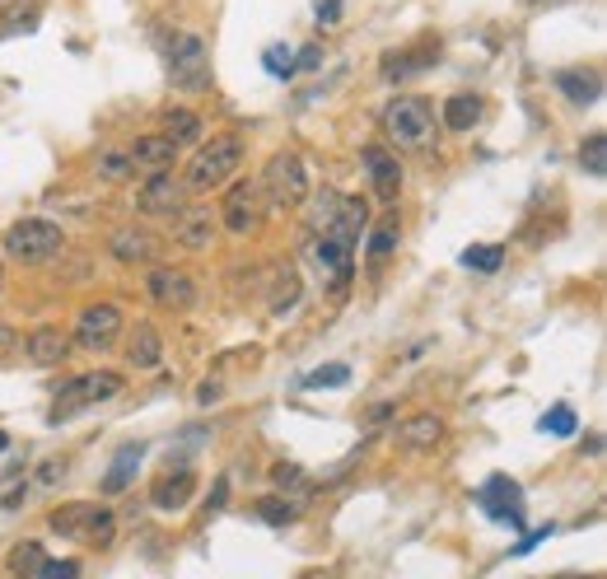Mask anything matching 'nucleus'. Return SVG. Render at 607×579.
Returning <instances> with one entry per match:
<instances>
[{
    "mask_svg": "<svg viewBox=\"0 0 607 579\" xmlns=\"http://www.w3.org/2000/svg\"><path fill=\"white\" fill-rule=\"evenodd\" d=\"M253 510H257V519H262V523H271V529H285V523L300 519V505L281 500V496H262V500L253 505Z\"/></svg>",
    "mask_w": 607,
    "mask_h": 579,
    "instance_id": "nucleus-28",
    "label": "nucleus"
},
{
    "mask_svg": "<svg viewBox=\"0 0 607 579\" xmlns=\"http://www.w3.org/2000/svg\"><path fill=\"white\" fill-rule=\"evenodd\" d=\"M397 243H402V224H397V216H384V220L374 224V234H370V248H364V253H370V262H374V267H384V262L397 253Z\"/></svg>",
    "mask_w": 607,
    "mask_h": 579,
    "instance_id": "nucleus-26",
    "label": "nucleus"
},
{
    "mask_svg": "<svg viewBox=\"0 0 607 579\" xmlns=\"http://www.w3.org/2000/svg\"><path fill=\"white\" fill-rule=\"evenodd\" d=\"M262 66L271 70V76H294V51H290V47H281V43H276V47H267V57H262Z\"/></svg>",
    "mask_w": 607,
    "mask_h": 579,
    "instance_id": "nucleus-36",
    "label": "nucleus"
},
{
    "mask_svg": "<svg viewBox=\"0 0 607 579\" xmlns=\"http://www.w3.org/2000/svg\"><path fill=\"white\" fill-rule=\"evenodd\" d=\"M178 140L173 136H164V131H150V136H141L131 146V164L136 169H145V173H160V169H173L178 164Z\"/></svg>",
    "mask_w": 607,
    "mask_h": 579,
    "instance_id": "nucleus-18",
    "label": "nucleus"
},
{
    "mask_svg": "<svg viewBox=\"0 0 607 579\" xmlns=\"http://www.w3.org/2000/svg\"><path fill=\"white\" fill-rule=\"evenodd\" d=\"M51 533L61 537H75V542H90V547H108V542L117 537V519L108 505H94V500H71L61 505V510L47 514Z\"/></svg>",
    "mask_w": 607,
    "mask_h": 579,
    "instance_id": "nucleus-3",
    "label": "nucleus"
},
{
    "mask_svg": "<svg viewBox=\"0 0 607 579\" xmlns=\"http://www.w3.org/2000/svg\"><path fill=\"white\" fill-rule=\"evenodd\" d=\"M24 350H28V360L33 364H61L66 356H71V332H61V327H33L28 332V341H24Z\"/></svg>",
    "mask_w": 607,
    "mask_h": 579,
    "instance_id": "nucleus-19",
    "label": "nucleus"
},
{
    "mask_svg": "<svg viewBox=\"0 0 607 579\" xmlns=\"http://www.w3.org/2000/svg\"><path fill=\"white\" fill-rule=\"evenodd\" d=\"M267 192H271V206H304L308 201V169L294 150L271 154L267 164Z\"/></svg>",
    "mask_w": 607,
    "mask_h": 579,
    "instance_id": "nucleus-7",
    "label": "nucleus"
},
{
    "mask_svg": "<svg viewBox=\"0 0 607 579\" xmlns=\"http://www.w3.org/2000/svg\"><path fill=\"white\" fill-rule=\"evenodd\" d=\"M238 169H243V140L238 136H211V146L197 150L183 187L187 192H215L224 183H234Z\"/></svg>",
    "mask_w": 607,
    "mask_h": 579,
    "instance_id": "nucleus-5",
    "label": "nucleus"
},
{
    "mask_svg": "<svg viewBox=\"0 0 607 579\" xmlns=\"http://www.w3.org/2000/svg\"><path fill=\"white\" fill-rule=\"evenodd\" d=\"M0 290H5V267H0Z\"/></svg>",
    "mask_w": 607,
    "mask_h": 579,
    "instance_id": "nucleus-46",
    "label": "nucleus"
},
{
    "mask_svg": "<svg viewBox=\"0 0 607 579\" xmlns=\"http://www.w3.org/2000/svg\"><path fill=\"white\" fill-rule=\"evenodd\" d=\"M127 360L136 364V370H160V360H164V341H160V332H154L150 323H136L131 341H127Z\"/></svg>",
    "mask_w": 607,
    "mask_h": 579,
    "instance_id": "nucleus-22",
    "label": "nucleus"
},
{
    "mask_svg": "<svg viewBox=\"0 0 607 579\" xmlns=\"http://www.w3.org/2000/svg\"><path fill=\"white\" fill-rule=\"evenodd\" d=\"M378 131H384V140L393 150H430L435 136H440L435 131V108L416 94L393 99L384 108V117H378Z\"/></svg>",
    "mask_w": 607,
    "mask_h": 579,
    "instance_id": "nucleus-1",
    "label": "nucleus"
},
{
    "mask_svg": "<svg viewBox=\"0 0 607 579\" xmlns=\"http://www.w3.org/2000/svg\"><path fill=\"white\" fill-rule=\"evenodd\" d=\"M308 257H314V267H318L327 280H332L337 294L351 286V257H355L351 243H341V239H332V234H314V243H308Z\"/></svg>",
    "mask_w": 607,
    "mask_h": 579,
    "instance_id": "nucleus-12",
    "label": "nucleus"
},
{
    "mask_svg": "<svg viewBox=\"0 0 607 579\" xmlns=\"http://www.w3.org/2000/svg\"><path fill=\"white\" fill-rule=\"evenodd\" d=\"M341 383H351V370L346 364H323V370L304 379V389H341Z\"/></svg>",
    "mask_w": 607,
    "mask_h": 579,
    "instance_id": "nucleus-33",
    "label": "nucleus"
},
{
    "mask_svg": "<svg viewBox=\"0 0 607 579\" xmlns=\"http://www.w3.org/2000/svg\"><path fill=\"white\" fill-rule=\"evenodd\" d=\"M38 575H43V579H71V575H80V560H47V556H43Z\"/></svg>",
    "mask_w": 607,
    "mask_h": 579,
    "instance_id": "nucleus-37",
    "label": "nucleus"
},
{
    "mask_svg": "<svg viewBox=\"0 0 607 579\" xmlns=\"http://www.w3.org/2000/svg\"><path fill=\"white\" fill-rule=\"evenodd\" d=\"M271 482L276 486H304V472H300V463H276L271 467Z\"/></svg>",
    "mask_w": 607,
    "mask_h": 579,
    "instance_id": "nucleus-38",
    "label": "nucleus"
},
{
    "mask_svg": "<svg viewBox=\"0 0 607 579\" xmlns=\"http://www.w3.org/2000/svg\"><path fill=\"white\" fill-rule=\"evenodd\" d=\"M197 402H201V407H211V402H220V383H215V379H206L201 389H197Z\"/></svg>",
    "mask_w": 607,
    "mask_h": 579,
    "instance_id": "nucleus-41",
    "label": "nucleus"
},
{
    "mask_svg": "<svg viewBox=\"0 0 607 579\" xmlns=\"http://www.w3.org/2000/svg\"><path fill=\"white\" fill-rule=\"evenodd\" d=\"M542 430H547V435H561V440H565V435L580 430V420H575V412H570V407H551V412L542 416Z\"/></svg>",
    "mask_w": 607,
    "mask_h": 579,
    "instance_id": "nucleus-35",
    "label": "nucleus"
},
{
    "mask_svg": "<svg viewBox=\"0 0 607 579\" xmlns=\"http://www.w3.org/2000/svg\"><path fill=\"white\" fill-rule=\"evenodd\" d=\"M318 24H341V0H318Z\"/></svg>",
    "mask_w": 607,
    "mask_h": 579,
    "instance_id": "nucleus-39",
    "label": "nucleus"
},
{
    "mask_svg": "<svg viewBox=\"0 0 607 579\" xmlns=\"http://www.w3.org/2000/svg\"><path fill=\"white\" fill-rule=\"evenodd\" d=\"M0 449H10V435L5 430H0Z\"/></svg>",
    "mask_w": 607,
    "mask_h": 579,
    "instance_id": "nucleus-45",
    "label": "nucleus"
},
{
    "mask_svg": "<svg viewBox=\"0 0 607 579\" xmlns=\"http://www.w3.org/2000/svg\"><path fill=\"white\" fill-rule=\"evenodd\" d=\"M262 216H267V206H262V187L257 183H234L230 197L220 206V224L234 239H248V234L262 230Z\"/></svg>",
    "mask_w": 607,
    "mask_h": 579,
    "instance_id": "nucleus-8",
    "label": "nucleus"
},
{
    "mask_svg": "<svg viewBox=\"0 0 607 579\" xmlns=\"http://www.w3.org/2000/svg\"><path fill=\"white\" fill-rule=\"evenodd\" d=\"M440 121H444L448 131H472L477 121H481V99L477 94H448Z\"/></svg>",
    "mask_w": 607,
    "mask_h": 579,
    "instance_id": "nucleus-24",
    "label": "nucleus"
},
{
    "mask_svg": "<svg viewBox=\"0 0 607 579\" xmlns=\"http://www.w3.org/2000/svg\"><path fill=\"white\" fill-rule=\"evenodd\" d=\"M224 496H230V482H220V486H215V505H211V510H224Z\"/></svg>",
    "mask_w": 607,
    "mask_h": 579,
    "instance_id": "nucleus-44",
    "label": "nucleus"
},
{
    "mask_svg": "<svg viewBox=\"0 0 607 579\" xmlns=\"http://www.w3.org/2000/svg\"><path fill=\"white\" fill-rule=\"evenodd\" d=\"M440 61V43H421V47H407V51H388L384 57V76L388 80H411L421 76V70H430Z\"/></svg>",
    "mask_w": 607,
    "mask_h": 579,
    "instance_id": "nucleus-21",
    "label": "nucleus"
},
{
    "mask_svg": "<svg viewBox=\"0 0 607 579\" xmlns=\"http://www.w3.org/2000/svg\"><path fill=\"white\" fill-rule=\"evenodd\" d=\"M145 294L160 309H168V313H183V309H192V300H197V286H192V276H187L183 267H154L150 276H145Z\"/></svg>",
    "mask_w": 607,
    "mask_h": 579,
    "instance_id": "nucleus-10",
    "label": "nucleus"
},
{
    "mask_svg": "<svg viewBox=\"0 0 607 579\" xmlns=\"http://www.w3.org/2000/svg\"><path fill=\"white\" fill-rule=\"evenodd\" d=\"M168 80L178 90H201L211 80V47L197 33H173L168 38Z\"/></svg>",
    "mask_w": 607,
    "mask_h": 579,
    "instance_id": "nucleus-6",
    "label": "nucleus"
},
{
    "mask_svg": "<svg viewBox=\"0 0 607 579\" xmlns=\"http://www.w3.org/2000/svg\"><path fill=\"white\" fill-rule=\"evenodd\" d=\"M117 393H127V379H121L117 370H90V374L71 379L66 389H57V402H51L47 420H51V426H61V420L90 412V407H98V402H113Z\"/></svg>",
    "mask_w": 607,
    "mask_h": 579,
    "instance_id": "nucleus-2",
    "label": "nucleus"
},
{
    "mask_svg": "<svg viewBox=\"0 0 607 579\" xmlns=\"http://www.w3.org/2000/svg\"><path fill=\"white\" fill-rule=\"evenodd\" d=\"M38 566H43V542H14L5 556L10 575H38Z\"/></svg>",
    "mask_w": 607,
    "mask_h": 579,
    "instance_id": "nucleus-29",
    "label": "nucleus"
},
{
    "mask_svg": "<svg viewBox=\"0 0 607 579\" xmlns=\"http://www.w3.org/2000/svg\"><path fill=\"white\" fill-rule=\"evenodd\" d=\"M580 164L594 173V178H603V173H607V136H603V131H594V136H588L584 146H580Z\"/></svg>",
    "mask_w": 607,
    "mask_h": 579,
    "instance_id": "nucleus-31",
    "label": "nucleus"
},
{
    "mask_svg": "<svg viewBox=\"0 0 607 579\" xmlns=\"http://www.w3.org/2000/svg\"><path fill=\"white\" fill-rule=\"evenodd\" d=\"M0 248H5L10 262H24V267H43V262H51V257L66 248V234H61V224L28 216V220H20V224H10L5 239H0Z\"/></svg>",
    "mask_w": 607,
    "mask_h": 579,
    "instance_id": "nucleus-4",
    "label": "nucleus"
},
{
    "mask_svg": "<svg viewBox=\"0 0 607 579\" xmlns=\"http://www.w3.org/2000/svg\"><path fill=\"white\" fill-rule=\"evenodd\" d=\"M164 136H173L178 146H197V140H201V117L192 108H168L164 113Z\"/></svg>",
    "mask_w": 607,
    "mask_h": 579,
    "instance_id": "nucleus-27",
    "label": "nucleus"
},
{
    "mask_svg": "<svg viewBox=\"0 0 607 579\" xmlns=\"http://www.w3.org/2000/svg\"><path fill=\"white\" fill-rule=\"evenodd\" d=\"M323 66V47H304L300 61H294V70H318Z\"/></svg>",
    "mask_w": 607,
    "mask_h": 579,
    "instance_id": "nucleus-40",
    "label": "nucleus"
},
{
    "mask_svg": "<svg viewBox=\"0 0 607 579\" xmlns=\"http://www.w3.org/2000/svg\"><path fill=\"white\" fill-rule=\"evenodd\" d=\"M551 84H557L570 103H598V94H603V80L594 70H557Z\"/></svg>",
    "mask_w": 607,
    "mask_h": 579,
    "instance_id": "nucleus-23",
    "label": "nucleus"
},
{
    "mask_svg": "<svg viewBox=\"0 0 607 579\" xmlns=\"http://www.w3.org/2000/svg\"><path fill=\"white\" fill-rule=\"evenodd\" d=\"M66 477V463H47V472H43V482H61Z\"/></svg>",
    "mask_w": 607,
    "mask_h": 579,
    "instance_id": "nucleus-43",
    "label": "nucleus"
},
{
    "mask_svg": "<svg viewBox=\"0 0 607 579\" xmlns=\"http://www.w3.org/2000/svg\"><path fill=\"white\" fill-rule=\"evenodd\" d=\"M500 262H505V248H500V243H481V248H467L463 253V267L467 271H500Z\"/></svg>",
    "mask_w": 607,
    "mask_h": 579,
    "instance_id": "nucleus-30",
    "label": "nucleus"
},
{
    "mask_svg": "<svg viewBox=\"0 0 607 579\" xmlns=\"http://www.w3.org/2000/svg\"><path fill=\"white\" fill-rule=\"evenodd\" d=\"M141 459H145V449H141V444H127V449H121L117 459H113V472L98 482V486H103V496H117V490H127L131 477H136V467H141Z\"/></svg>",
    "mask_w": 607,
    "mask_h": 579,
    "instance_id": "nucleus-25",
    "label": "nucleus"
},
{
    "mask_svg": "<svg viewBox=\"0 0 607 579\" xmlns=\"http://www.w3.org/2000/svg\"><path fill=\"white\" fill-rule=\"evenodd\" d=\"M14 350H20V337H14L10 327H0V360H5V356H14Z\"/></svg>",
    "mask_w": 607,
    "mask_h": 579,
    "instance_id": "nucleus-42",
    "label": "nucleus"
},
{
    "mask_svg": "<svg viewBox=\"0 0 607 579\" xmlns=\"http://www.w3.org/2000/svg\"><path fill=\"white\" fill-rule=\"evenodd\" d=\"M168 220H173V239H178L183 248L201 253V248H211V243H215L220 220H215L211 206H178Z\"/></svg>",
    "mask_w": 607,
    "mask_h": 579,
    "instance_id": "nucleus-11",
    "label": "nucleus"
},
{
    "mask_svg": "<svg viewBox=\"0 0 607 579\" xmlns=\"http://www.w3.org/2000/svg\"><path fill=\"white\" fill-rule=\"evenodd\" d=\"M192 490H197V472L178 467V472H168V477H160L150 486V505H154V510H164V514H178L183 505L192 500Z\"/></svg>",
    "mask_w": 607,
    "mask_h": 579,
    "instance_id": "nucleus-17",
    "label": "nucleus"
},
{
    "mask_svg": "<svg viewBox=\"0 0 607 579\" xmlns=\"http://www.w3.org/2000/svg\"><path fill=\"white\" fill-rule=\"evenodd\" d=\"M360 164L370 169V183H374V197L378 201H397V192H402V164H397V154L388 146H364L360 150Z\"/></svg>",
    "mask_w": 607,
    "mask_h": 579,
    "instance_id": "nucleus-13",
    "label": "nucleus"
},
{
    "mask_svg": "<svg viewBox=\"0 0 607 579\" xmlns=\"http://www.w3.org/2000/svg\"><path fill=\"white\" fill-rule=\"evenodd\" d=\"M117 332H121V309L117 304H90L75 319V337H71V346H80V350H108L113 341H117Z\"/></svg>",
    "mask_w": 607,
    "mask_h": 579,
    "instance_id": "nucleus-9",
    "label": "nucleus"
},
{
    "mask_svg": "<svg viewBox=\"0 0 607 579\" xmlns=\"http://www.w3.org/2000/svg\"><path fill=\"white\" fill-rule=\"evenodd\" d=\"M393 440L407 453H435L444 444V420L435 412H416L402 420V426H393Z\"/></svg>",
    "mask_w": 607,
    "mask_h": 579,
    "instance_id": "nucleus-15",
    "label": "nucleus"
},
{
    "mask_svg": "<svg viewBox=\"0 0 607 579\" xmlns=\"http://www.w3.org/2000/svg\"><path fill=\"white\" fill-rule=\"evenodd\" d=\"M183 183L173 178L168 169H160V173H150L145 178V187H141V197H136V210L141 216H173V210L183 206Z\"/></svg>",
    "mask_w": 607,
    "mask_h": 579,
    "instance_id": "nucleus-16",
    "label": "nucleus"
},
{
    "mask_svg": "<svg viewBox=\"0 0 607 579\" xmlns=\"http://www.w3.org/2000/svg\"><path fill=\"white\" fill-rule=\"evenodd\" d=\"M131 154H98V178H108V183H121V178H131Z\"/></svg>",
    "mask_w": 607,
    "mask_h": 579,
    "instance_id": "nucleus-34",
    "label": "nucleus"
},
{
    "mask_svg": "<svg viewBox=\"0 0 607 579\" xmlns=\"http://www.w3.org/2000/svg\"><path fill=\"white\" fill-rule=\"evenodd\" d=\"M108 253L117 262H127V267H145V262H154V253H160V239L145 230H113Z\"/></svg>",
    "mask_w": 607,
    "mask_h": 579,
    "instance_id": "nucleus-20",
    "label": "nucleus"
},
{
    "mask_svg": "<svg viewBox=\"0 0 607 579\" xmlns=\"http://www.w3.org/2000/svg\"><path fill=\"white\" fill-rule=\"evenodd\" d=\"M294 304H300V276L285 267V271H281V286H276V294H271V313L281 319V313L294 309Z\"/></svg>",
    "mask_w": 607,
    "mask_h": 579,
    "instance_id": "nucleus-32",
    "label": "nucleus"
},
{
    "mask_svg": "<svg viewBox=\"0 0 607 579\" xmlns=\"http://www.w3.org/2000/svg\"><path fill=\"white\" fill-rule=\"evenodd\" d=\"M477 505L491 519H505V523H524V490H518V482H510V477H491L481 490H477Z\"/></svg>",
    "mask_w": 607,
    "mask_h": 579,
    "instance_id": "nucleus-14",
    "label": "nucleus"
}]
</instances>
